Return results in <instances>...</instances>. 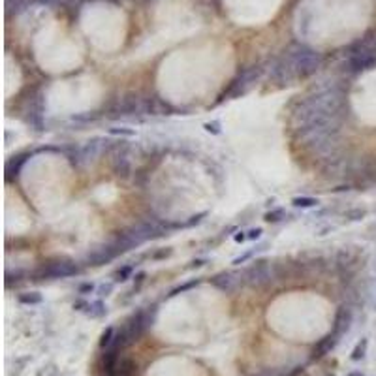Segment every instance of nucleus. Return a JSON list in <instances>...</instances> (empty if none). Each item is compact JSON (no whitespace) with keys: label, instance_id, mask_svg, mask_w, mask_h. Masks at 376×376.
Wrapping results in <instances>:
<instances>
[{"label":"nucleus","instance_id":"obj_1","mask_svg":"<svg viewBox=\"0 0 376 376\" xmlns=\"http://www.w3.org/2000/svg\"><path fill=\"white\" fill-rule=\"evenodd\" d=\"M324 64V55L311 49L309 45L292 44L280 57L271 62L269 77L278 87H290L297 79L314 76Z\"/></svg>","mask_w":376,"mask_h":376},{"label":"nucleus","instance_id":"obj_2","mask_svg":"<svg viewBox=\"0 0 376 376\" xmlns=\"http://www.w3.org/2000/svg\"><path fill=\"white\" fill-rule=\"evenodd\" d=\"M265 74V64L258 62V64L246 66L243 70H239V74L229 81V85L224 88L220 96H218V104L220 102H226V100H235L245 96L252 87H256L258 81L263 77Z\"/></svg>","mask_w":376,"mask_h":376},{"label":"nucleus","instance_id":"obj_3","mask_svg":"<svg viewBox=\"0 0 376 376\" xmlns=\"http://www.w3.org/2000/svg\"><path fill=\"white\" fill-rule=\"evenodd\" d=\"M81 275L79 263L68 258H57L51 262H45L38 271L34 273V280H62Z\"/></svg>","mask_w":376,"mask_h":376},{"label":"nucleus","instance_id":"obj_4","mask_svg":"<svg viewBox=\"0 0 376 376\" xmlns=\"http://www.w3.org/2000/svg\"><path fill=\"white\" fill-rule=\"evenodd\" d=\"M243 282L252 288H265L275 280V267L269 260H256V262L241 271Z\"/></svg>","mask_w":376,"mask_h":376},{"label":"nucleus","instance_id":"obj_5","mask_svg":"<svg viewBox=\"0 0 376 376\" xmlns=\"http://www.w3.org/2000/svg\"><path fill=\"white\" fill-rule=\"evenodd\" d=\"M111 153V169L115 177L119 179H130L132 175V160H130V145L128 141H111L109 143Z\"/></svg>","mask_w":376,"mask_h":376},{"label":"nucleus","instance_id":"obj_6","mask_svg":"<svg viewBox=\"0 0 376 376\" xmlns=\"http://www.w3.org/2000/svg\"><path fill=\"white\" fill-rule=\"evenodd\" d=\"M25 122L38 134L45 130V100L42 91L28 96L25 104Z\"/></svg>","mask_w":376,"mask_h":376},{"label":"nucleus","instance_id":"obj_7","mask_svg":"<svg viewBox=\"0 0 376 376\" xmlns=\"http://www.w3.org/2000/svg\"><path fill=\"white\" fill-rule=\"evenodd\" d=\"M109 139L105 137H93L88 139L85 145L79 147V168H87V166H93V164L98 162V158H102L105 153H109Z\"/></svg>","mask_w":376,"mask_h":376},{"label":"nucleus","instance_id":"obj_8","mask_svg":"<svg viewBox=\"0 0 376 376\" xmlns=\"http://www.w3.org/2000/svg\"><path fill=\"white\" fill-rule=\"evenodd\" d=\"M209 282H211L213 288H217L222 294H234L245 284L241 271H220L209 278Z\"/></svg>","mask_w":376,"mask_h":376},{"label":"nucleus","instance_id":"obj_9","mask_svg":"<svg viewBox=\"0 0 376 376\" xmlns=\"http://www.w3.org/2000/svg\"><path fill=\"white\" fill-rule=\"evenodd\" d=\"M117 256H119L117 248L108 241V243L96 246V248H93V250L88 252L87 256H85V263L91 265V267H100V265H105V263L113 262Z\"/></svg>","mask_w":376,"mask_h":376},{"label":"nucleus","instance_id":"obj_10","mask_svg":"<svg viewBox=\"0 0 376 376\" xmlns=\"http://www.w3.org/2000/svg\"><path fill=\"white\" fill-rule=\"evenodd\" d=\"M376 64V53H354L346 57V70L350 74H361Z\"/></svg>","mask_w":376,"mask_h":376},{"label":"nucleus","instance_id":"obj_11","mask_svg":"<svg viewBox=\"0 0 376 376\" xmlns=\"http://www.w3.org/2000/svg\"><path fill=\"white\" fill-rule=\"evenodd\" d=\"M352 311H350L348 307H338L337 314H335V320H333V329L331 331L337 335L338 338H343L346 333L350 331V327H352Z\"/></svg>","mask_w":376,"mask_h":376},{"label":"nucleus","instance_id":"obj_12","mask_svg":"<svg viewBox=\"0 0 376 376\" xmlns=\"http://www.w3.org/2000/svg\"><path fill=\"white\" fill-rule=\"evenodd\" d=\"M338 341H341V338H338L333 331H329L327 335H324V337L314 344V348H312V352H311V360H320V357L327 355L333 348H335V346H337Z\"/></svg>","mask_w":376,"mask_h":376},{"label":"nucleus","instance_id":"obj_13","mask_svg":"<svg viewBox=\"0 0 376 376\" xmlns=\"http://www.w3.org/2000/svg\"><path fill=\"white\" fill-rule=\"evenodd\" d=\"M32 156V153H21L17 154V156H13L11 160H8V164H6V181H11L13 177H19V173H21L23 166L28 162V158Z\"/></svg>","mask_w":376,"mask_h":376},{"label":"nucleus","instance_id":"obj_14","mask_svg":"<svg viewBox=\"0 0 376 376\" xmlns=\"http://www.w3.org/2000/svg\"><path fill=\"white\" fill-rule=\"evenodd\" d=\"M109 376H136V363L130 357H120L115 371Z\"/></svg>","mask_w":376,"mask_h":376},{"label":"nucleus","instance_id":"obj_15","mask_svg":"<svg viewBox=\"0 0 376 376\" xmlns=\"http://www.w3.org/2000/svg\"><path fill=\"white\" fill-rule=\"evenodd\" d=\"M87 316H91V318H94V320H98V318H104L105 314H108V305H105V301L104 299H94V301H91L88 303V309H87V312H85Z\"/></svg>","mask_w":376,"mask_h":376},{"label":"nucleus","instance_id":"obj_16","mask_svg":"<svg viewBox=\"0 0 376 376\" xmlns=\"http://www.w3.org/2000/svg\"><path fill=\"white\" fill-rule=\"evenodd\" d=\"M202 282H203L202 278H192V280H188V282H183V284H179V286H175L173 290H169L168 297H175V295H179V294H186V292H190L192 288L200 286Z\"/></svg>","mask_w":376,"mask_h":376},{"label":"nucleus","instance_id":"obj_17","mask_svg":"<svg viewBox=\"0 0 376 376\" xmlns=\"http://www.w3.org/2000/svg\"><path fill=\"white\" fill-rule=\"evenodd\" d=\"M17 301L21 303V305H40L42 301H44V297H42V294H38V292H25V294H19L17 295Z\"/></svg>","mask_w":376,"mask_h":376},{"label":"nucleus","instance_id":"obj_18","mask_svg":"<svg viewBox=\"0 0 376 376\" xmlns=\"http://www.w3.org/2000/svg\"><path fill=\"white\" fill-rule=\"evenodd\" d=\"M318 203L320 202H318L316 198H311V196H297L292 200V205L297 209H312L316 207Z\"/></svg>","mask_w":376,"mask_h":376},{"label":"nucleus","instance_id":"obj_19","mask_svg":"<svg viewBox=\"0 0 376 376\" xmlns=\"http://www.w3.org/2000/svg\"><path fill=\"white\" fill-rule=\"evenodd\" d=\"M30 0H6V13L11 15V13H21L23 10H27V6Z\"/></svg>","mask_w":376,"mask_h":376},{"label":"nucleus","instance_id":"obj_20","mask_svg":"<svg viewBox=\"0 0 376 376\" xmlns=\"http://www.w3.org/2000/svg\"><path fill=\"white\" fill-rule=\"evenodd\" d=\"M115 333H117V327H113V326L105 327L104 333H102V337H100V348L105 350V348H109V346L113 344Z\"/></svg>","mask_w":376,"mask_h":376},{"label":"nucleus","instance_id":"obj_21","mask_svg":"<svg viewBox=\"0 0 376 376\" xmlns=\"http://www.w3.org/2000/svg\"><path fill=\"white\" fill-rule=\"evenodd\" d=\"M367 346H369V341L367 338H361L360 343L355 344L354 346V350H352V361H361L363 357H365V354H367Z\"/></svg>","mask_w":376,"mask_h":376},{"label":"nucleus","instance_id":"obj_22","mask_svg":"<svg viewBox=\"0 0 376 376\" xmlns=\"http://www.w3.org/2000/svg\"><path fill=\"white\" fill-rule=\"evenodd\" d=\"M284 218H286V209L277 207V209H273V211H269V213H265L263 220L269 224H277V222H280V220H284Z\"/></svg>","mask_w":376,"mask_h":376},{"label":"nucleus","instance_id":"obj_23","mask_svg":"<svg viewBox=\"0 0 376 376\" xmlns=\"http://www.w3.org/2000/svg\"><path fill=\"white\" fill-rule=\"evenodd\" d=\"M134 269H136L134 265H122L120 269H117V273H115V282H126L132 277Z\"/></svg>","mask_w":376,"mask_h":376},{"label":"nucleus","instance_id":"obj_24","mask_svg":"<svg viewBox=\"0 0 376 376\" xmlns=\"http://www.w3.org/2000/svg\"><path fill=\"white\" fill-rule=\"evenodd\" d=\"M207 217V213L203 211V213H198L194 214V217H190L188 220H185V222H179V229H186V228H194V226H198V224L202 222L203 218Z\"/></svg>","mask_w":376,"mask_h":376},{"label":"nucleus","instance_id":"obj_25","mask_svg":"<svg viewBox=\"0 0 376 376\" xmlns=\"http://www.w3.org/2000/svg\"><path fill=\"white\" fill-rule=\"evenodd\" d=\"M265 246H256V248H252V250H246L245 254H241V256H237L234 260V265H241V263H245V262H248L250 258H254L258 254V252H262Z\"/></svg>","mask_w":376,"mask_h":376},{"label":"nucleus","instance_id":"obj_26","mask_svg":"<svg viewBox=\"0 0 376 376\" xmlns=\"http://www.w3.org/2000/svg\"><path fill=\"white\" fill-rule=\"evenodd\" d=\"M113 286H115L113 282H104V284H100L98 288H96V294H98L100 299H104V297H109V295H111V292H113Z\"/></svg>","mask_w":376,"mask_h":376},{"label":"nucleus","instance_id":"obj_27","mask_svg":"<svg viewBox=\"0 0 376 376\" xmlns=\"http://www.w3.org/2000/svg\"><path fill=\"white\" fill-rule=\"evenodd\" d=\"M203 128H205V132L213 134V136L222 134V124H220V120H211V122H205V124H203Z\"/></svg>","mask_w":376,"mask_h":376},{"label":"nucleus","instance_id":"obj_28","mask_svg":"<svg viewBox=\"0 0 376 376\" xmlns=\"http://www.w3.org/2000/svg\"><path fill=\"white\" fill-rule=\"evenodd\" d=\"M109 136H126V137H132L136 136V130L134 128H109Z\"/></svg>","mask_w":376,"mask_h":376},{"label":"nucleus","instance_id":"obj_29","mask_svg":"<svg viewBox=\"0 0 376 376\" xmlns=\"http://www.w3.org/2000/svg\"><path fill=\"white\" fill-rule=\"evenodd\" d=\"M93 292H96V286H94L93 282H83L77 286V294H81V295L93 294Z\"/></svg>","mask_w":376,"mask_h":376},{"label":"nucleus","instance_id":"obj_30","mask_svg":"<svg viewBox=\"0 0 376 376\" xmlns=\"http://www.w3.org/2000/svg\"><path fill=\"white\" fill-rule=\"evenodd\" d=\"M363 217H365V211H361V209L346 211V218H348V220H361Z\"/></svg>","mask_w":376,"mask_h":376},{"label":"nucleus","instance_id":"obj_31","mask_svg":"<svg viewBox=\"0 0 376 376\" xmlns=\"http://www.w3.org/2000/svg\"><path fill=\"white\" fill-rule=\"evenodd\" d=\"M262 234H263L262 228H252V229H248V231H246V239H248V241H256V239H260V237H262Z\"/></svg>","mask_w":376,"mask_h":376},{"label":"nucleus","instance_id":"obj_32","mask_svg":"<svg viewBox=\"0 0 376 376\" xmlns=\"http://www.w3.org/2000/svg\"><path fill=\"white\" fill-rule=\"evenodd\" d=\"M145 277H147V273L145 271H139L136 277H134V282H136L134 284V292H137V290L141 288V284L145 282Z\"/></svg>","mask_w":376,"mask_h":376},{"label":"nucleus","instance_id":"obj_33","mask_svg":"<svg viewBox=\"0 0 376 376\" xmlns=\"http://www.w3.org/2000/svg\"><path fill=\"white\" fill-rule=\"evenodd\" d=\"M88 303H91V301H87V299H77L76 303H74V311H77V312H87Z\"/></svg>","mask_w":376,"mask_h":376},{"label":"nucleus","instance_id":"obj_34","mask_svg":"<svg viewBox=\"0 0 376 376\" xmlns=\"http://www.w3.org/2000/svg\"><path fill=\"white\" fill-rule=\"evenodd\" d=\"M169 254H171V248H164V250L156 252V254H153L154 260H160V258H168Z\"/></svg>","mask_w":376,"mask_h":376},{"label":"nucleus","instance_id":"obj_35","mask_svg":"<svg viewBox=\"0 0 376 376\" xmlns=\"http://www.w3.org/2000/svg\"><path fill=\"white\" fill-rule=\"evenodd\" d=\"M234 241H235V243H245V241H248V239H246V234H245V231H239V234H237L234 237Z\"/></svg>","mask_w":376,"mask_h":376},{"label":"nucleus","instance_id":"obj_36","mask_svg":"<svg viewBox=\"0 0 376 376\" xmlns=\"http://www.w3.org/2000/svg\"><path fill=\"white\" fill-rule=\"evenodd\" d=\"M205 260H194V262H192V265H190V269H200V267H203V265H205Z\"/></svg>","mask_w":376,"mask_h":376},{"label":"nucleus","instance_id":"obj_37","mask_svg":"<svg viewBox=\"0 0 376 376\" xmlns=\"http://www.w3.org/2000/svg\"><path fill=\"white\" fill-rule=\"evenodd\" d=\"M350 376H361V374H360V372H352Z\"/></svg>","mask_w":376,"mask_h":376},{"label":"nucleus","instance_id":"obj_38","mask_svg":"<svg viewBox=\"0 0 376 376\" xmlns=\"http://www.w3.org/2000/svg\"><path fill=\"white\" fill-rule=\"evenodd\" d=\"M258 376H267V374H258Z\"/></svg>","mask_w":376,"mask_h":376}]
</instances>
